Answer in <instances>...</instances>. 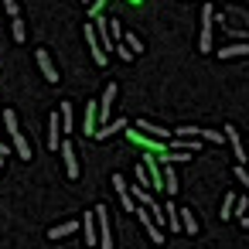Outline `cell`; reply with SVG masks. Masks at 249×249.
Instances as JSON below:
<instances>
[{
    "instance_id": "8",
    "label": "cell",
    "mask_w": 249,
    "mask_h": 249,
    "mask_svg": "<svg viewBox=\"0 0 249 249\" xmlns=\"http://www.w3.org/2000/svg\"><path fill=\"white\" fill-rule=\"evenodd\" d=\"M11 140H14V154H18L21 160H31V157H35V147L28 143V137H24V133H14Z\"/></svg>"
},
{
    "instance_id": "21",
    "label": "cell",
    "mask_w": 249,
    "mask_h": 249,
    "mask_svg": "<svg viewBox=\"0 0 249 249\" xmlns=\"http://www.w3.org/2000/svg\"><path fill=\"white\" fill-rule=\"evenodd\" d=\"M198 137H201L205 143H222V140H225V137H222L218 130H198Z\"/></svg>"
},
{
    "instance_id": "14",
    "label": "cell",
    "mask_w": 249,
    "mask_h": 249,
    "mask_svg": "<svg viewBox=\"0 0 249 249\" xmlns=\"http://www.w3.org/2000/svg\"><path fill=\"white\" fill-rule=\"evenodd\" d=\"M116 130H126V120H113V123H103V126H96V137H99V140H106V137H113Z\"/></svg>"
},
{
    "instance_id": "18",
    "label": "cell",
    "mask_w": 249,
    "mask_h": 249,
    "mask_svg": "<svg viewBox=\"0 0 249 249\" xmlns=\"http://www.w3.org/2000/svg\"><path fill=\"white\" fill-rule=\"evenodd\" d=\"M120 38H123V45H126L133 55H140V52H143V41H140L137 35H120Z\"/></svg>"
},
{
    "instance_id": "32",
    "label": "cell",
    "mask_w": 249,
    "mask_h": 249,
    "mask_svg": "<svg viewBox=\"0 0 249 249\" xmlns=\"http://www.w3.org/2000/svg\"><path fill=\"white\" fill-rule=\"evenodd\" d=\"M82 4H86V7H89V4H92V0H82Z\"/></svg>"
},
{
    "instance_id": "10",
    "label": "cell",
    "mask_w": 249,
    "mask_h": 249,
    "mask_svg": "<svg viewBox=\"0 0 249 249\" xmlns=\"http://www.w3.org/2000/svg\"><path fill=\"white\" fill-rule=\"evenodd\" d=\"M246 55H249V45L246 41H235L229 48H218V58H246Z\"/></svg>"
},
{
    "instance_id": "20",
    "label": "cell",
    "mask_w": 249,
    "mask_h": 249,
    "mask_svg": "<svg viewBox=\"0 0 249 249\" xmlns=\"http://www.w3.org/2000/svg\"><path fill=\"white\" fill-rule=\"evenodd\" d=\"M96 242V218H92V212H86V246H92Z\"/></svg>"
},
{
    "instance_id": "6",
    "label": "cell",
    "mask_w": 249,
    "mask_h": 249,
    "mask_svg": "<svg viewBox=\"0 0 249 249\" xmlns=\"http://www.w3.org/2000/svg\"><path fill=\"white\" fill-rule=\"evenodd\" d=\"M222 137H225V140L232 143V154H235V164H246V150H242V143H239V130H235V126L229 123Z\"/></svg>"
},
{
    "instance_id": "25",
    "label": "cell",
    "mask_w": 249,
    "mask_h": 249,
    "mask_svg": "<svg viewBox=\"0 0 249 249\" xmlns=\"http://www.w3.org/2000/svg\"><path fill=\"white\" fill-rule=\"evenodd\" d=\"M113 188H116V195H126L130 191V184L123 181V174H113Z\"/></svg>"
},
{
    "instance_id": "31",
    "label": "cell",
    "mask_w": 249,
    "mask_h": 249,
    "mask_svg": "<svg viewBox=\"0 0 249 249\" xmlns=\"http://www.w3.org/2000/svg\"><path fill=\"white\" fill-rule=\"evenodd\" d=\"M7 154H11V147H7L4 140H0V157H7Z\"/></svg>"
},
{
    "instance_id": "16",
    "label": "cell",
    "mask_w": 249,
    "mask_h": 249,
    "mask_svg": "<svg viewBox=\"0 0 249 249\" xmlns=\"http://www.w3.org/2000/svg\"><path fill=\"white\" fill-rule=\"evenodd\" d=\"M75 229H79V222H62V225L48 229V239H65V235H72Z\"/></svg>"
},
{
    "instance_id": "26",
    "label": "cell",
    "mask_w": 249,
    "mask_h": 249,
    "mask_svg": "<svg viewBox=\"0 0 249 249\" xmlns=\"http://www.w3.org/2000/svg\"><path fill=\"white\" fill-rule=\"evenodd\" d=\"M0 7H4L11 18H18V0H0Z\"/></svg>"
},
{
    "instance_id": "30",
    "label": "cell",
    "mask_w": 249,
    "mask_h": 249,
    "mask_svg": "<svg viewBox=\"0 0 249 249\" xmlns=\"http://www.w3.org/2000/svg\"><path fill=\"white\" fill-rule=\"evenodd\" d=\"M120 201H123V208H126V212H133V208H137V205H133V198H130V195H120Z\"/></svg>"
},
{
    "instance_id": "11",
    "label": "cell",
    "mask_w": 249,
    "mask_h": 249,
    "mask_svg": "<svg viewBox=\"0 0 249 249\" xmlns=\"http://www.w3.org/2000/svg\"><path fill=\"white\" fill-rule=\"evenodd\" d=\"M178 218H181V232H188V235H195V232H198V218H195V212L178 208Z\"/></svg>"
},
{
    "instance_id": "28",
    "label": "cell",
    "mask_w": 249,
    "mask_h": 249,
    "mask_svg": "<svg viewBox=\"0 0 249 249\" xmlns=\"http://www.w3.org/2000/svg\"><path fill=\"white\" fill-rule=\"evenodd\" d=\"M235 181H239V184H249V174H246L242 164H235Z\"/></svg>"
},
{
    "instance_id": "12",
    "label": "cell",
    "mask_w": 249,
    "mask_h": 249,
    "mask_svg": "<svg viewBox=\"0 0 249 249\" xmlns=\"http://www.w3.org/2000/svg\"><path fill=\"white\" fill-rule=\"evenodd\" d=\"M58 133H62V123H58V113L48 116V147L58 150Z\"/></svg>"
},
{
    "instance_id": "3",
    "label": "cell",
    "mask_w": 249,
    "mask_h": 249,
    "mask_svg": "<svg viewBox=\"0 0 249 249\" xmlns=\"http://www.w3.org/2000/svg\"><path fill=\"white\" fill-rule=\"evenodd\" d=\"M116 92H120V89H116V82H109V86H106V92H103V99H99V106H96V120H103V123L109 120V113H113V99H116Z\"/></svg>"
},
{
    "instance_id": "4",
    "label": "cell",
    "mask_w": 249,
    "mask_h": 249,
    "mask_svg": "<svg viewBox=\"0 0 249 249\" xmlns=\"http://www.w3.org/2000/svg\"><path fill=\"white\" fill-rule=\"evenodd\" d=\"M35 58H38V69H41V75H45L48 82H58V79H62V75H58V69L52 65V55H48L45 48H38V52H35Z\"/></svg>"
},
{
    "instance_id": "17",
    "label": "cell",
    "mask_w": 249,
    "mask_h": 249,
    "mask_svg": "<svg viewBox=\"0 0 249 249\" xmlns=\"http://www.w3.org/2000/svg\"><path fill=\"white\" fill-rule=\"evenodd\" d=\"M96 123H99L96 120V103H86V123H82V130L86 133H96Z\"/></svg>"
},
{
    "instance_id": "7",
    "label": "cell",
    "mask_w": 249,
    "mask_h": 249,
    "mask_svg": "<svg viewBox=\"0 0 249 249\" xmlns=\"http://www.w3.org/2000/svg\"><path fill=\"white\" fill-rule=\"evenodd\" d=\"M62 157H65V174L69 178H79V157H75V147L72 143H62Z\"/></svg>"
},
{
    "instance_id": "13",
    "label": "cell",
    "mask_w": 249,
    "mask_h": 249,
    "mask_svg": "<svg viewBox=\"0 0 249 249\" xmlns=\"http://www.w3.org/2000/svg\"><path fill=\"white\" fill-rule=\"evenodd\" d=\"M126 195H130V198H133V205H140V208H150V205H154V195H150L147 188H140V184H137L133 191H126Z\"/></svg>"
},
{
    "instance_id": "19",
    "label": "cell",
    "mask_w": 249,
    "mask_h": 249,
    "mask_svg": "<svg viewBox=\"0 0 249 249\" xmlns=\"http://www.w3.org/2000/svg\"><path fill=\"white\" fill-rule=\"evenodd\" d=\"M4 126H7V133H11V137H14V133H21V130H18V113H14V109H4Z\"/></svg>"
},
{
    "instance_id": "1",
    "label": "cell",
    "mask_w": 249,
    "mask_h": 249,
    "mask_svg": "<svg viewBox=\"0 0 249 249\" xmlns=\"http://www.w3.org/2000/svg\"><path fill=\"white\" fill-rule=\"evenodd\" d=\"M92 218H96V242L103 249H113V225H109V208L106 205H96L92 208Z\"/></svg>"
},
{
    "instance_id": "15",
    "label": "cell",
    "mask_w": 249,
    "mask_h": 249,
    "mask_svg": "<svg viewBox=\"0 0 249 249\" xmlns=\"http://www.w3.org/2000/svg\"><path fill=\"white\" fill-rule=\"evenodd\" d=\"M58 123H62V133H72V103L58 106Z\"/></svg>"
},
{
    "instance_id": "33",
    "label": "cell",
    "mask_w": 249,
    "mask_h": 249,
    "mask_svg": "<svg viewBox=\"0 0 249 249\" xmlns=\"http://www.w3.org/2000/svg\"><path fill=\"white\" fill-rule=\"evenodd\" d=\"M0 164H4V157H0Z\"/></svg>"
},
{
    "instance_id": "23",
    "label": "cell",
    "mask_w": 249,
    "mask_h": 249,
    "mask_svg": "<svg viewBox=\"0 0 249 249\" xmlns=\"http://www.w3.org/2000/svg\"><path fill=\"white\" fill-rule=\"evenodd\" d=\"M232 208H235V195H225V198H222V218H229Z\"/></svg>"
},
{
    "instance_id": "24",
    "label": "cell",
    "mask_w": 249,
    "mask_h": 249,
    "mask_svg": "<svg viewBox=\"0 0 249 249\" xmlns=\"http://www.w3.org/2000/svg\"><path fill=\"white\" fill-rule=\"evenodd\" d=\"M174 137H184V140H191V137H198V126H178V130H174Z\"/></svg>"
},
{
    "instance_id": "22",
    "label": "cell",
    "mask_w": 249,
    "mask_h": 249,
    "mask_svg": "<svg viewBox=\"0 0 249 249\" xmlns=\"http://www.w3.org/2000/svg\"><path fill=\"white\" fill-rule=\"evenodd\" d=\"M14 24H11V35H14V41H24V21L21 18H11Z\"/></svg>"
},
{
    "instance_id": "5",
    "label": "cell",
    "mask_w": 249,
    "mask_h": 249,
    "mask_svg": "<svg viewBox=\"0 0 249 249\" xmlns=\"http://www.w3.org/2000/svg\"><path fill=\"white\" fill-rule=\"evenodd\" d=\"M86 45H89V52H92V62H96V65H106V52H103V48H99V41H96L92 21L86 24Z\"/></svg>"
},
{
    "instance_id": "9",
    "label": "cell",
    "mask_w": 249,
    "mask_h": 249,
    "mask_svg": "<svg viewBox=\"0 0 249 249\" xmlns=\"http://www.w3.org/2000/svg\"><path fill=\"white\" fill-rule=\"evenodd\" d=\"M137 130L150 133L154 140H171V130H164V126H157V123H150V120H140V123H137Z\"/></svg>"
},
{
    "instance_id": "29",
    "label": "cell",
    "mask_w": 249,
    "mask_h": 249,
    "mask_svg": "<svg viewBox=\"0 0 249 249\" xmlns=\"http://www.w3.org/2000/svg\"><path fill=\"white\" fill-rule=\"evenodd\" d=\"M106 24H109V35H113V41H116V38L123 35V31H120V21H106Z\"/></svg>"
},
{
    "instance_id": "2",
    "label": "cell",
    "mask_w": 249,
    "mask_h": 249,
    "mask_svg": "<svg viewBox=\"0 0 249 249\" xmlns=\"http://www.w3.org/2000/svg\"><path fill=\"white\" fill-rule=\"evenodd\" d=\"M212 21H215V7L205 4L201 7V35H198V52H212Z\"/></svg>"
},
{
    "instance_id": "27",
    "label": "cell",
    "mask_w": 249,
    "mask_h": 249,
    "mask_svg": "<svg viewBox=\"0 0 249 249\" xmlns=\"http://www.w3.org/2000/svg\"><path fill=\"white\" fill-rule=\"evenodd\" d=\"M113 48H116V55H120L123 62H133V52H130L126 45H113Z\"/></svg>"
}]
</instances>
